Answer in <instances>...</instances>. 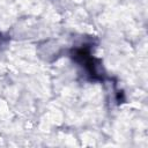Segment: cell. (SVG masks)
Wrapping results in <instances>:
<instances>
[{
    "label": "cell",
    "instance_id": "1",
    "mask_svg": "<svg viewBox=\"0 0 148 148\" xmlns=\"http://www.w3.org/2000/svg\"><path fill=\"white\" fill-rule=\"evenodd\" d=\"M92 45L89 43H83L80 46H74L69 51L71 59L84 71L86 76L90 81H103L105 73L102 66V61L94 57L91 53Z\"/></svg>",
    "mask_w": 148,
    "mask_h": 148
}]
</instances>
